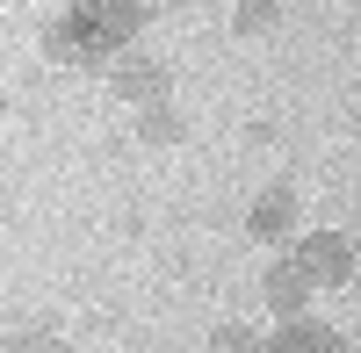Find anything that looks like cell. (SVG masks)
I'll list each match as a JSON object with an SVG mask.
<instances>
[{
  "label": "cell",
  "instance_id": "5b68a950",
  "mask_svg": "<svg viewBox=\"0 0 361 353\" xmlns=\"http://www.w3.org/2000/svg\"><path fill=\"white\" fill-rule=\"evenodd\" d=\"M109 86H116L130 108L166 101V65H159V58H116V65H109Z\"/></svg>",
  "mask_w": 361,
  "mask_h": 353
},
{
  "label": "cell",
  "instance_id": "52a82bcc",
  "mask_svg": "<svg viewBox=\"0 0 361 353\" xmlns=\"http://www.w3.org/2000/svg\"><path fill=\"white\" fill-rule=\"evenodd\" d=\"M267 353H347V339L304 310V317H282V332L267 339Z\"/></svg>",
  "mask_w": 361,
  "mask_h": 353
},
{
  "label": "cell",
  "instance_id": "277c9868",
  "mask_svg": "<svg viewBox=\"0 0 361 353\" xmlns=\"http://www.w3.org/2000/svg\"><path fill=\"white\" fill-rule=\"evenodd\" d=\"M311 288H318V281L296 267V252H289V259H275V267L260 274V303L275 310V317H304V310H311Z\"/></svg>",
  "mask_w": 361,
  "mask_h": 353
},
{
  "label": "cell",
  "instance_id": "7c38bea8",
  "mask_svg": "<svg viewBox=\"0 0 361 353\" xmlns=\"http://www.w3.org/2000/svg\"><path fill=\"white\" fill-rule=\"evenodd\" d=\"M22 8H29V0H22Z\"/></svg>",
  "mask_w": 361,
  "mask_h": 353
},
{
  "label": "cell",
  "instance_id": "3957f363",
  "mask_svg": "<svg viewBox=\"0 0 361 353\" xmlns=\"http://www.w3.org/2000/svg\"><path fill=\"white\" fill-rule=\"evenodd\" d=\"M246 231L260 245H289L296 231H304V210H296V188H260L253 210H246Z\"/></svg>",
  "mask_w": 361,
  "mask_h": 353
},
{
  "label": "cell",
  "instance_id": "8992f818",
  "mask_svg": "<svg viewBox=\"0 0 361 353\" xmlns=\"http://www.w3.org/2000/svg\"><path fill=\"white\" fill-rule=\"evenodd\" d=\"M44 58H51V65H116V58H102V51H94V37H87L73 15L44 22Z\"/></svg>",
  "mask_w": 361,
  "mask_h": 353
},
{
  "label": "cell",
  "instance_id": "6da1fadb",
  "mask_svg": "<svg viewBox=\"0 0 361 353\" xmlns=\"http://www.w3.org/2000/svg\"><path fill=\"white\" fill-rule=\"evenodd\" d=\"M145 15H152V0H73V22L94 37V51L102 58H116L137 29H145Z\"/></svg>",
  "mask_w": 361,
  "mask_h": 353
},
{
  "label": "cell",
  "instance_id": "30bf717a",
  "mask_svg": "<svg viewBox=\"0 0 361 353\" xmlns=\"http://www.w3.org/2000/svg\"><path fill=\"white\" fill-rule=\"evenodd\" d=\"M209 353H267V339L253 325H217L209 332Z\"/></svg>",
  "mask_w": 361,
  "mask_h": 353
},
{
  "label": "cell",
  "instance_id": "8fae6325",
  "mask_svg": "<svg viewBox=\"0 0 361 353\" xmlns=\"http://www.w3.org/2000/svg\"><path fill=\"white\" fill-rule=\"evenodd\" d=\"M0 353H66V346H58V332H51V325H37V332H15Z\"/></svg>",
  "mask_w": 361,
  "mask_h": 353
},
{
  "label": "cell",
  "instance_id": "ba28073f",
  "mask_svg": "<svg viewBox=\"0 0 361 353\" xmlns=\"http://www.w3.org/2000/svg\"><path fill=\"white\" fill-rule=\"evenodd\" d=\"M137 137H145V144H180V115H173V101H145V108H137Z\"/></svg>",
  "mask_w": 361,
  "mask_h": 353
},
{
  "label": "cell",
  "instance_id": "7a4b0ae2",
  "mask_svg": "<svg viewBox=\"0 0 361 353\" xmlns=\"http://www.w3.org/2000/svg\"><path fill=\"white\" fill-rule=\"evenodd\" d=\"M296 267L318 288H347L354 281V238L347 231H296Z\"/></svg>",
  "mask_w": 361,
  "mask_h": 353
},
{
  "label": "cell",
  "instance_id": "9c48e42d",
  "mask_svg": "<svg viewBox=\"0 0 361 353\" xmlns=\"http://www.w3.org/2000/svg\"><path fill=\"white\" fill-rule=\"evenodd\" d=\"M267 29H282V8H275V0H246V8L231 15V37H267Z\"/></svg>",
  "mask_w": 361,
  "mask_h": 353
}]
</instances>
